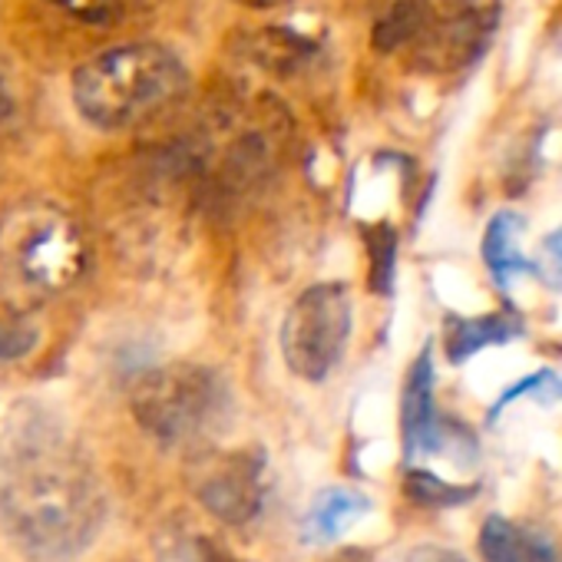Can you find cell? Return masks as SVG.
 <instances>
[{"instance_id":"cell-1","label":"cell","mask_w":562,"mask_h":562,"mask_svg":"<svg viewBox=\"0 0 562 562\" xmlns=\"http://www.w3.org/2000/svg\"><path fill=\"white\" fill-rule=\"evenodd\" d=\"M106 486L60 417L21 407L0 424V529L41 562H67L106 522Z\"/></svg>"},{"instance_id":"cell-2","label":"cell","mask_w":562,"mask_h":562,"mask_svg":"<svg viewBox=\"0 0 562 562\" xmlns=\"http://www.w3.org/2000/svg\"><path fill=\"white\" fill-rule=\"evenodd\" d=\"M90 261L83 225L54 202H18L0 215V305L31 312L64 295Z\"/></svg>"},{"instance_id":"cell-3","label":"cell","mask_w":562,"mask_h":562,"mask_svg":"<svg viewBox=\"0 0 562 562\" xmlns=\"http://www.w3.org/2000/svg\"><path fill=\"white\" fill-rule=\"evenodd\" d=\"M289 139V120L271 100H241L212 110L192 139L172 153L199 195L241 192L271 176Z\"/></svg>"},{"instance_id":"cell-4","label":"cell","mask_w":562,"mask_h":562,"mask_svg":"<svg viewBox=\"0 0 562 562\" xmlns=\"http://www.w3.org/2000/svg\"><path fill=\"white\" fill-rule=\"evenodd\" d=\"M189 90V70L159 44H126L97 54L74 74V103L97 130H130L172 110Z\"/></svg>"},{"instance_id":"cell-5","label":"cell","mask_w":562,"mask_h":562,"mask_svg":"<svg viewBox=\"0 0 562 562\" xmlns=\"http://www.w3.org/2000/svg\"><path fill=\"white\" fill-rule=\"evenodd\" d=\"M130 404L136 424L162 447H199L218 437L235 411L225 378L186 361L146 371Z\"/></svg>"},{"instance_id":"cell-6","label":"cell","mask_w":562,"mask_h":562,"mask_svg":"<svg viewBox=\"0 0 562 562\" xmlns=\"http://www.w3.org/2000/svg\"><path fill=\"white\" fill-rule=\"evenodd\" d=\"M351 341V295L341 281H322L299 295L281 322V358L302 381H325Z\"/></svg>"},{"instance_id":"cell-7","label":"cell","mask_w":562,"mask_h":562,"mask_svg":"<svg viewBox=\"0 0 562 562\" xmlns=\"http://www.w3.org/2000/svg\"><path fill=\"white\" fill-rule=\"evenodd\" d=\"M503 0H420V27L411 41L414 67L424 74H457L490 47Z\"/></svg>"},{"instance_id":"cell-8","label":"cell","mask_w":562,"mask_h":562,"mask_svg":"<svg viewBox=\"0 0 562 562\" xmlns=\"http://www.w3.org/2000/svg\"><path fill=\"white\" fill-rule=\"evenodd\" d=\"M189 486L209 516L228 526H248L265 509V457L245 450L209 453L195 460Z\"/></svg>"},{"instance_id":"cell-9","label":"cell","mask_w":562,"mask_h":562,"mask_svg":"<svg viewBox=\"0 0 562 562\" xmlns=\"http://www.w3.org/2000/svg\"><path fill=\"white\" fill-rule=\"evenodd\" d=\"M401 434L407 460L420 453H437L440 420L434 407V351L424 348L407 371L404 397H401Z\"/></svg>"},{"instance_id":"cell-10","label":"cell","mask_w":562,"mask_h":562,"mask_svg":"<svg viewBox=\"0 0 562 562\" xmlns=\"http://www.w3.org/2000/svg\"><path fill=\"white\" fill-rule=\"evenodd\" d=\"M522 335V318L519 315H483V318H457L450 315L443 325V351L450 364H463L483 348L506 345Z\"/></svg>"},{"instance_id":"cell-11","label":"cell","mask_w":562,"mask_h":562,"mask_svg":"<svg viewBox=\"0 0 562 562\" xmlns=\"http://www.w3.org/2000/svg\"><path fill=\"white\" fill-rule=\"evenodd\" d=\"M522 232H526V218L516 212H496L483 232V261L499 292H509L513 278L529 274V258L519 248Z\"/></svg>"},{"instance_id":"cell-12","label":"cell","mask_w":562,"mask_h":562,"mask_svg":"<svg viewBox=\"0 0 562 562\" xmlns=\"http://www.w3.org/2000/svg\"><path fill=\"white\" fill-rule=\"evenodd\" d=\"M483 562H559L555 549L526 526L506 516H490L480 529Z\"/></svg>"},{"instance_id":"cell-13","label":"cell","mask_w":562,"mask_h":562,"mask_svg":"<svg viewBox=\"0 0 562 562\" xmlns=\"http://www.w3.org/2000/svg\"><path fill=\"white\" fill-rule=\"evenodd\" d=\"M371 509V499L361 490H348V486H331L322 490L305 516V529L312 542H331L341 539L364 513Z\"/></svg>"},{"instance_id":"cell-14","label":"cell","mask_w":562,"mask_h":562,"mask_svg":"<svg viewBox=\"0 0 562 562\" xmlns=\"http://www.w3.org/2000/svg\"><path fill=\"white\" fill-rule=\"evenodd\" d=\"M420 27V0H378L371 44L381 54L407 50Z\"/></svg>"},{"instance_id":"cell-15","label":"cell","mask_w":562,"mask_h":562,"mask_svg":"<svg viewBox=\"0 0 562 562\" xmlns=\"http://www.w3.org/2000/svg\"><path fill=\"white\" fill-rule=\"evenodd\" d=\"M404 493L411 503L417 506H427V509H450V506H463L476 496V486H457V483H447L440 480L437 473L430 470H417L411 467L407 476H404Z\"/></svg>"},{"instance_id":"cell-16","label":"cell","mask_w":562,"mask_h":562,"mask_svg":"<svg viewBox=\"0 0 562 562\" xmlns=\"http://www.w3.org/2000/svg\"><path fill=\"white\" fill-rule=\"evenodd\" d=\"M312 54H315V44H308L305 37H292L281 27H271L268 34H261L255 41V57L265 67H274V70H295Z\"/></svg>"},{"instance_id":"cell-17","label":"cell","mask_w":562,"mask_h":562,"mask_svg":"<svg viewBox=\"0 0 562 562\" xmlns=\"http://www.w3.org/2000/svg\"><path fill=\"white\" fill-rule=\"evenodd\" d=\"M368 255H371V289L378 295H391L394 261H397V232L387 222L368 228Z\"/></svg>"},{"instance_id":"cell-18","label":"cell","mask_w":562,"mask_h":562,"mask_svg":"<svg viewBox=\"0 0 562 562\" xmlns=\"http://www.w3.org/2000/svg\"><path fill=\"white\" fill-rule=\"evenodd\" d=\"M529 274H536L549 292L562 295V225L542 238L539 251L529 258Z\"/></svg>"},{"instance_id":"cell-19","label":"cell","mask_w":562,"mask_h":562,"mask_svg":"<svg viewBox=\"0 0 562 562\" xmlns=\"http://www.w3.org/2000/svg\"><path fill=\"white\" fill-rule=\"evenodd\" d=\"M529 394H536L542 404H549V401L562 397V381H559L552 371H536V374H529V378L516 381V384H513L509 391H503V394H499V401L490 407V420H496V417L503 414V407H509L516 397H529Z\"/></svg>"},{"instance_id":"cell-20","label":"cell","mask_w":562,"mask_h":562,"mask_svg":"<svg viewBox=\"0 0 562 562\" xmlns=\"http://www.w3.org/2000/svg\"><path fill=\"white\" fill-rule=\"evenodd\" d=\"M37 331L21 322H0V361H14L34 351Z\"/></svg>"},{"instance_id":"cell-21","label":"cell","mask_w":562,"mask_h":562,"mask_svg":"<svg viewBox=\"0 0 562 562\" xmlns=\"http://www.w3.org/2000/svg\"><path fill=\"white\" fill-rule=\"evenodd\" d=\"M54 8L67 11L70 18L77 21H87V24H103L116 14L120 0H50Z\"/></svg>"},{"instance_id":"cell-22","label":"cell","mask_w":562,"mask_h":562,"mask_svg":"<svg viewBox=\"0 0 562 562\" xmlns=\"http://www.w3.org/2000/svg\"><path fill=\"white\" fill-rule=\"evenodd\" d=\"M411 562H467V559L450 549H420L411 555Z\"/></svg>"},{"instance_id":"cell-23","label":"cell","mask_w":562,"mask_h":562,"mask_svg":"<svg viewBox=\"0 0 562 562\" xmlns=\"http://www.w3.org/2000/svg\"><path fill=\"white\" fill-rule=\"evenodd\" d=\"M14 93H11V87H8V80L0 77V120H8V116H14Z\"/></svg>"},{"instance_id":"cell-24","label":"cell","mask_w":562,"mask_h":562,"mask_svg":"<svg viewBox=\"0 0 562 562\" xmlns=\"http://www.w3.org/2000/svg\"><path fill=\"white\" fill-rule=\"evenodd\" d=\"M238 4H248V8H271L278 0H238Z\"/></svg>"},{"instance_id":"cell-25","label":"cell","mask_w":562,"mask_h":562,"mask_svg":"<svg viewBox=\"0 0 562 562\" xmlns=\"http://www.w3.org/2000/svg\"><path fill=\"white\" fill-rule=\"evenodd\" d=\"M341 562H371V559H368V555H361V552H348Z\"/></svg>"}]
</instances>
